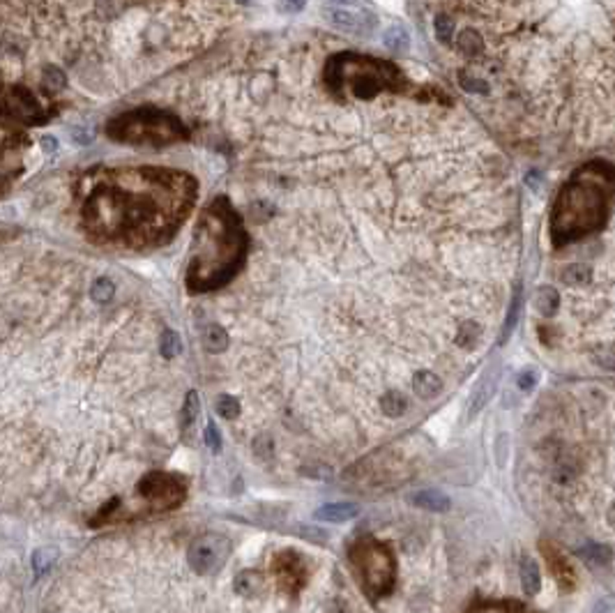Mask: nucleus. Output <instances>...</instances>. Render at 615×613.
<instances>
[{
    "instance_id": "obj_15",
    "label": "nucleus",
    "mask_w": 615,
    "mask_h": 613,
    "mask_svg": "<svg viewBox=\"0 0 615 613\" xmlns=\"http://www.w3.org/2000/svg\"><path fill=\"white\" fill-rule=\"evenodd\" d=\"M217 413L222 415V417H226V419L238 417V413H240V404H238V399L228 397V394H222V397L217 399Z\"/></svg>"
},
{
    "instance_id": "obj_4",
    "label": "nucleus",
    "mask_w": 615,
    "mask_h": 613,
    "mask_svg": "<svg viewBox=\"0 0 615 613\" xmlns=\"http://www.w3.org/2000/svg\"><path fill=\"white\" fill-rule=\"evenodd\" d=\"M364 581L371 593H385L392 583V558L381 544H366L359 551Z\"/></svg>"
},
{
    "instance_id": "obj_1",
    "label": "nucleus",
    "mask_w": 615,
    "mask_h": 613,
    "mask_svg": "<svg viewBox=\"0 0 615 613\" xmlns=\"http://www.w3.org/2000/svg\"><path fill=\"white\" fill-rule=\"evenodd\" d=\"M198 233H203V238L196 242L201 251L189 268V286L194 291H210L228 282L240 268L247 242H244L238 215L224 198L215 201L213 208H208Z\"/></svg>"
},
{
    "instance_id": "obj_16",
    "label": "nucleus",
    "mask_w": 615,
    "mask_h": 613,
    "mask_svg": "<svg viewBox=\"0 0 615 613\" xmlns=\"http://www.w3.org/2000/svg\"><path fill=\"white\" fill-rule=\"evenodd\" d=\"M178 350H180V339H178V335H175L173 330H166L164 335H162V353L166 357H175V355H178Z\"/></svg>"
},
{
    "instance_id": "obj_19",
    "label": "nucleus",
    "mask_w": 615,
    "mask_h": 613,
    "mask_svg": "<svg viewBox=\"0 0 615 613\" xmlns=\"http://www.w3.org/2000/svg\"><path fill=\"white\" fill-rule=\"evenodd\" d=\"M595 613H615V597H602L595 604Z\"/></svg>"
},
{
    "instance_id": "obj_18",
    "label": "nucleus",
    "mask_w": 615,
    "mask_h": 613,
    "mask_svg": "<svg viewBox=\"0 0 615 613\" xmlns=\"http://www.w3.org/2000/svg\"><path fill=\"white\" fill-rule=\"evenodd\" d=\"M205 443H208V448L213 452L222 450V436L217 434V427L213 422H208V427H205Z\"/></svg>"
},
{
    "instance_id": "obj_20",
    "label": "nucleus",
    "mask_w": 615,
    "mask_h": 613,
    "mask_svg": "<svg viewBox=\"0 0 615 613\" xmlns=\"http://www.w3.org/2000/svg\"><path fill=\"white\" fill-rule=\"evenodd\" d=\"M42 145H44V150H47V153H54L56 148H58L56 138H51V136H44V138H42Z\"/></svg>"
},
{
    "instance_id": "obj_21",
    "label": "nucleus",
    "mask_w": 615,
    "mask_h": 613,
    "mask_svg": "<svg viewBox=\"0 0 615 613\" xmlns=\"http://www.w3.org/2000/svg\"><path fill=\"white\" fill-rule=\"evenodd\" d=\"M609 523H611V525H615V503L609 507Z\"/></svg>"
},
{
    "instance_id": "obj_2",
    "label": "nucleus",
    "mask_w": 615,
    "mask_h": 613,
    "mask_svg": "<svg viewBox=\"0 0 615 613\" xmlns=\"http://www.w3.org/2000/svg\"><path fill=\"white\" fill-rule=\"evenodd\" d=\"M109 134L118 141L127 143H143V145H164L173 143L184 136L182 122L155 109H138L118 120L109 122Z\"/></svg>"
},
{
    "instance_id": "obj_12",
    "label": "nucleus",
    "mask_w": 615,
    "mask_h": 613,
    "mask_svg": "<svg viewBox=\"0 0 615 613\" xmlns=\"http://www.w3.org/2000/svg\"><path fill=\"white\" fill-rule=\"evenodd\" d=\"M203 346L210 353H222L228 346V335L222 326H208L205 335H203Z\"/></svg>"
},
{
    "instance_id": "obj_11",
    "label": "nucleus",
    "mask_w": 615,
    "mask_h": 613,
    "mask_svg": "<svg viewBox=\"0 0 615 613\" xmlns=\"http://www.w3.org/2000/svg\"><path fill=\"white\" fill-rule=\"evenodd\" d=\"M58 560V551L54 547H42L32 554V572L35 576H44Z\"/></svg>"
},
{
    "instance_id": "obj_10",
    "label": "nucleus",
    "mask_w": 615,
    "mask_h": 613,
    "mask_svg": "<svg viewBox=\"0 0 615 613\" xmlns=\"http://www.w3.org/2000/svg\"><path fill=\"white\" fill-rule=\"evenodd\" d=\"M521 585H523V593L525 595H537L542 588V574H539V567L535 563L532 558L525 556L523 563H521Z\"/></svg>"
},
{
    "instance_id": "obj_5",
    "label": "nucleus",
    "mask_w": 615,
    "mask_h": 613,
    "mask_svg": "<svg viewBox=\"0 0 615 613\" xmlns=\"http://www.w3.org/2000/svg\"><path fill=\"white\" fill-rule=\"evenodd\" d=\"M323 14L330 23H335L339 30L350 35H369L374 30L376 19L374 14L357 5H325Z\"/></svg>"
},
{
    "instance_id": "obj_9",
    "label": "nucleus",
    "mask_w": 615,
    "mask_h": 613,
    "mask_svg": "<svg viewBox=\"0 0 615 613\" xmlns=\"http://www.w3.org/2000/svg\"><path fill=\"white\" fill-rule=\"evenodd\" d=\"M233 588L238 595H244V597H253L263 590V576L253 569H244L238 576H235V583Z\"/></svg>"
},
{
    "instance_id": "obj_3",
    "label": "nucleus",
    "mask_w": 615,
    "mask_h": 613,
    "mask_svg": "<svg viewBox=\"0 0 615 613\" xmlns=\"http://www.w3.org/2000/svg\"><path fill=\"white\" fill-rule=\"evenodd\" d=\"M228 556V540L224 535H201L198 540L191 542L189 547V565L194 572L198 574H213L215 569L224 565V560Z\"/></svg>"
},
{
    "instance_id": "obj_13",
    "label": "nucleus",
    "mask_w": 615,
    "mask_h": 613,
    "mask_svg": "<svg viewBox=\"0 0 615 613\" xmlns=\"http://www.w3.org/2000/svg\"><path fill=\"white\" fill-rule=\"evenodd\" d=\"M578 556L590 565H606L613 558V551L606 544H587L583 549H578Z\"/></svg>"
},
{
    "instance_id": "obj_14",
    "label": "nucleus",
    "mask_w": 615,
    "mask_h": 613,
    "mask_svg": "<svg viewBox=\"0 0 615 613\" xmlns=\"http://www.w3.org/2000/svg\"><path fill=\"white\" fill-rule=\"evenodd\" d=\"M90 293H92V300L95 302L107 304V302H111L113 293H116V286H113V282H111L109 277H100V279H95Z\"/></svg>"
},
{
    "instance_id": "obj_17",
    "label": "nucleus",
    "mask_w": 615,
    "mask_h": 613,
    "mask_svg": "<svg viewBox=\"0 0 615 613\" xmlns=\"http://www.w3.org/2000/svg\"><path fill=\"white\" fill-rule=\"evenodd\" d=\"M198 415V394L189 392L187 399H184V424H191Z\"/></svg>"
},
{
    "instance_id": "obj_7",
    "label": "nucleus",
    "mask_w": 615,
    "mask_h": 613,
    "mask_svg": "<svg viewBox=\"0 0 615 613\" xmlns=\"http://www.w3.org/2000/svg\"><path fill=\"white\" fill-rule=\"evenodd\" d=\"M357 514H359V507L355 503H330V505H323L321 510H316L314 516L318 521L344 523V521H350Z\"/></svg>"
},
{
    "instance_id": "obj_6",
    "label": "nucleus",
    "mask_w": 615,
    "mask_h": 613,
    "mask_svg": "<svg viewBox=\"0 0 615 613\" xmlns=\"http://www.w3.org/2000/svg\"><path fill=\"white\" fill-rule=\"evenodd\" d=\"M141 494H143L148 501H153L157 510H166V507H175L180 505L184 498V487L178 480H173L164 472H153L141 482Z\"/></svg>"
},
{
    "instance_id": "obj_8",
    "label": "nucleus",
    "mask_w": 615,
    "mask_h": 613,
    "mask_svg": "<svg viewBox=\"0 0 615 613\" xmlns=\"http://www.w3.org/2000/svg\"><path fill=\"white\" fill-rule=\"evenodd\" d=\"M412 505L422 507V510H429V512H445L450 510V498L441 492H434V489H426V492H417L410 496Z\"/></svg>"
}]
</instances>
